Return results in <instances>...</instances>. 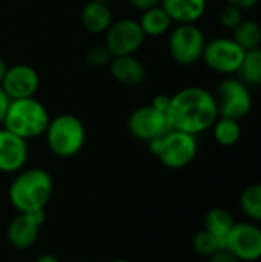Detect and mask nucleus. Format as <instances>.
Instances as JSON below:
<instances>
[{
  "label": "nucleus",
  "mask_w": 261,
  "mask_h": 262,
  "mask_svg": "<svg viewBox=\"0 0 261 262\" xmlns=\"http://www.w3.org/2000/svg\"><path fill=\"white\" fill-rule=\"evenodd\" d=\"M218 118L214 94L200 86H188L171 95L168 120L172 129L198 135L212 127Z\"/></svg>",
  "instance_id": "nucleus-1"
},
{
  "label": "nucleus",
  "mask_w": 261,
  "mask_h": 262,
  "mask_svg": "<svg viewBox=\"0 0 261 262\" xmlns=\"http://www.w3.org/2000/svg\"><path fill=\"white\" fill-rule=\"evenodd\" d=\"M54 192L52 177L38 167L22 169L11 181L8 196L18 213L45 210Z\"/></svg>",
  "instance_id": "nucleus-2"
},
{
  "label": "nucleus",
  "mask_w": 261,
  "mask_h": 262,
  "mask_svg": "<svg viewBox=\"0 0 261 262\" xmlns=\"http://www.w3.org/2000/svg\"><path fill=\"white\" fill-rule=\"evenodd\" d=\"M49 121L51 117L45 104L35 97H29L9 101L3 127L28 141L45 135Z\"/></svg>",
  "instance_id": "nucleus-3"
},
{
  "label": "nucleus",
  "mask_w": 261,
  "mask_h": 262,
  "mask_svg": "<svg viewBox=\"0 0 261 262\" xmlns=\"http://www.w3.org/2000/svg\"><path fill=\"white\" fill-rule=\"evenodd\" d=\"M49 150L60 158L75 157L86 143V129L82 120L72 114H62L51 118L46 132Z\"/></svg>",
  "instance_id": "nucleus-4"
},
{
  "label": "nucleus",
  "mask_w": 261,
  "mask_h": 262,
  "mask_svg": "<svg viewBox=\"0 0 261 262\" xmlns=\"http://www.w3.org/2000/svg\"><path fill=\"white\" fill-rule=\"evenodd\" d=\"M148 144L158 161L174 170L189 166L198 154L197 137L175 129H171L168 134Z\"/></svg>",
  "instance_id": "nucleus-5"
},
{
  "label": "nucleus",
  "mask_w": 261,
  "mask_h": 262,
  "mask_svg": "<svg viewBox=\"0 0 261 262\" xmlns=\"http://www.w3.org/2000/svg\"><path fill=\"white\" fill-rule=\"evenodd\" d=\"M212 94L215 98L218 117L242 121L252 111L254 98L251 88L246 86L238 77H226L217 84L215 92Z\"/></svg>",
  "instance_id": "nucleus-6"
},
{
  "label": "nucleus",
  "mask_w": 261,
  "mask_h": 262,
  "mask_svg": "<svg viewBox=\"0 0 261 262\" xmlns=\"http://www.w3.org/2000/svg\"><path fill=\"white\" fill-rule=\"evenodd\" d=\"M206 45L203 31L195 25H177L171 29L168 51L172 60L182 66H192L202 60Z\"/></svg>",
  "instance_id": "nucleus-7"
},
{
  "label": "nucleus",
  "mask_w": 261,
  "mask_h": 262,
  "mask_svg": "<svg viewBox=\"0 0 261 262\" xmlns=\"http://www.w3.org/2000/svg\"><path fill=\"white\" fill-rule=\"evenodd\" d=\"M245 52L246 51L232 37H217L206 41L202 60L211 71L231 77L237 75Z\"/></svg>",
  "instance_id": "nucleus-8"
},
{
  "label": "nucleus",
  "mask_w": 261,
  "mask_h": 262,
  "mask_svg": "<svg viewBox=\"0 0 261 262\" xmlns=\"http://www.w3.org/2000/svg\"><path fill=\"white\" fill-rule=\"evenodd\" d=\"M145 32L134 18H122L114 21L105 32V46L112 57L135 55L145 43Z\"/></svg>",
  "instance_id": "nucleus-9"
},
{
  "label": "nucleus",
  "mask_w": 261,
  "mask_h": 262,
  "mask_svg": "<svg viewBox=\"0 0 261 262\" xmlns=\"http://www.w3.org/2000/svg\"><path fill=\"white\" fill-rule=\"evenodd\" d=\"M225 249L240 262L261 259V227L257 223H235L225 239Z\"/></svg>",
  "instance_id": "nucleus-10"
},
{
  "label": "nucleus",
  "mask_w": 261,
  "mask_h": 262,
  "mask_svg": "<svg viewBox=\"0 0 261 262\" xmlns=\"http://www.w3.org/2000/svg\"><path fill=\"white\" fill-rule=\"evenodd\" d=\"M171 124L168 120V114L155 109L152 104H146L142 107H137L128 120V130L129 134L140 140L151 143L152 140H157L168 134L171 130Z\"/></svg>",
  "instance_id": "nucleus-11"
},
{
  "label": "nucleus",
  "mask_w": 261,
  "mask_h": 262,
  "mask_svg": "<svg viewBox=\"0 0 261 262\" xmlns=\"http://www.w3.org/2000/svg\"><path fill=\"white\" fill-rule=\"evenodd\" d=\"M0 88L9 100L35 97L40 88V75L32 66L17 63L14 66H8Z\"/></svg>",
  "instance_id": "nucleus-12"
},
{
  "label": "nucleus",
  "mask_w": 261,
  "mask_h": 262,
  "mask_svg": "<svg viewBox=\"0 0 261 262\" xmlns=\"http://www.w3.org/2000/svg\"><path fill=\"white\" fill-rule=\"evenodd\" d=\"M45 210H35L29 213H18L8 226V243L17 250L31 249L38 238L40 227L45 223Z\"/></svg>",
  "instance_id": "nucleus-13"
},
{
  "label": "nucleus",
  "mask_w": 261,
  "mask_h": 262,
  "mask_svg": "<svg viewBox=\"0 0 261 262\" xmlns=\"http://www.w3.org/2000/svg\"><path fill=\"white\" fill-rule=\"evenodd\" d=\"M29 157L28 141L0 127V172L17 173L25 169Z\"/></svg>",
  "instance_id": "nucleus-14"
},
{
  "label": "nucleus",
  "mask_w": 261,
  "mask_h": 262,
  "mask_svg": "<svg viewBox=\"0 0 261 262\" xmlns=\"http://www.w3.org/2000/svg\"><path fill=\"white\" fill-rule=\"evenodd\" d=\"M109 72L117 83L128 88L140 86L146 78V68L135 55L112 57Z\"/></svg>",
  "instance_id": "nucleus-15"
},
{
  "label": "nucleus",
  "mask_w": 261,
  "mask_h": 262,
  "mask_svg": "<svg viewBox=\"0 0 261 262\" xmlns=\"http://www.w3.org/2000/svg\"><path fill=\"white\" fill-rule=\"evenodd\" d=\"M160 6L171 17L172 23L192 25L205 15L208 0H162Z\"/></svg>",
  "instance_id": "nucleus-16"
},
{
  "label": "nucleus",
  "mask_w": 261,
  "mask_h": 262,
  "mask_svg": "<svg viewBox=\"0 0 261 262\" xmlns=\"http://www.w3.org/2000/svg\"><path fill=\"white\" fill-rule=\"evenodd\" d=\"M82 26L91 34H105L114 23V15L109 3L89 0L80 14Z\"/></svg>",
  "instance_id": "nucleus-17"
},
{
  "label": "nucleus",
  "mask_w": 261,
  "mask_h": 262,
  "mask_svg": "<svg viewBox=\"0 0 261 262\" xmlns=\"http://www.w3.org/2000/svg\"><path fill=\"white\" fill-rule=\"evenodd\" d=\"M138 23L146 37H160L166 34L172 26L171 17L166 14V11L160 5L143 11Z\"/></svg>",
  "instance_id": "nucleus-18"
},
{
  "label": "nucleus",
  "mask_w": 261,
  "mask_h": 262,
  "mask_svg": "<svg viewBox=\"0 0 261 262\" xmlns=\"http://www.w3.org/2000/svg\"><path fill=\"white\" fill-rule=\"evenodd\" d=\"M234 224L235 220L232 213L223 207H215L209 210L205 216V230H208L217 239H220L223 243V247H225V239L231 232V229L234 227Z\"/></svg>",
  "instance_id": "nucleus-19"
},
{
  "label": "nucleus",
  "mask_w": 261,
  "mask_h": 262,
  "mask_svg": "<svg viewBox=\"0 0 261 262\" xmlns=\"http://www.w3.org/2000/svg\"><path fill=\"white\" fill-rule=\"evenodd\" d=\"M237 77L251 89L261 86V46L245 52Z\"/></svg>",
  "instance_id": "nucleus-20"
},
{
  "label": "nucleus",
  "mask_w": 261,
  "mask_h": 262,
  "mask_svg": "<svg viewBox=\"0 0 261 262\" xmlns=\"http://www.w3.org/2000/svg\"><path fill=\"white\" fill-rule=\"evenodd\" d=\"M211 129H212L214 140L223 147L235 146L242 138V124L240 121L232 118L218 117Z\"/></svg>",
  "instance_id": "nucleus-21"
},
{
  "label": "nucleus",
  "mask_w": 261,
  "mask_h": 262,
  "mask_svg": "<svg viewBox=\"0 0 261 262\" xmlns=\"http://www.w3.org/2000/svg\"><path fill=\"white\" fill-rule=\"evenodd\" d=\"M232 38L245 49H255L261 46V23L252 18H245L234 31Z\"/></svg>",
  "instance_id": "nucleus-22"
},
{
  "label": "nucleus",
  "mask_w": 261,
  "mask_h": 262,
  "mask_svg": "<svg viewBox=\"0 0 261 262\" xmlns=\"http://www.w3.org/2000/svg\"><path fill=\"white\" fill-rule=\"evenodd\" d=\"M240 207L252 223H261V183L249 184L242 190Z\"/></svg>",
  "instance_id": "nucleus-23"
},
{
  "label": "nucleus",
  "mask_w": 261,
  "mask_h": 262,
  "mask_svg": "<svg viewBox=\"0 0 261 262\" xmlns=\"http://www.w3.org/2000/svg\"><path fill=\"white\" fill-rule=\"evenodd\" d=\"M192 247H194V250H195L197 255L205 256V258H209V256H212L215 252L225 249V247H223V243H222L220 239H217L212 233H209V232L205 230V229L200 230V232L194 236V239H192Z\"/></svg>",
  "instance_id": "nucleus-24"
},
{
  "label": "nucleus",
  "mask_w": 261,
  "mask_h": 262,
  "mask_svg": "<svg viewBox=\"0 0 261 262\" xmlns=\"http://www.w3.org/2000/svg\"><path fill=\"white\" fill-rule=\"evenodd\" d=\"M245 20V11L232 6V5H225L220 12H218V21L225 29L234 31L242 21Z\"/></svg>",
  "instance_id": "nucleus-25"
},
{
  "label": "nucleus",
  "mask_w": 261,
  "mask_h": 262,
  "mask_svg": "<svg viewBox=\"0 0 261 262\" xmlns=\"http://www.w3.org/2000/svg\"><path fill=\"white\" fill-rule=\"evenodd\" d=\"M112 60L111 52L108 51V48L105 45H95L91 46L86 52V63L92 68H103V66H109Z\"/></svg>",
  "instance_id": "nucleus-26"
},
{
  "label": "nucleus",
  "mask_w": 261,
  "mask_h": 262,
  "mask_svg": "<svg viewBox=\"0 0 261 262\" xmlns=\"http://www.w3.org/2000/svg\"><path fill=\"white\" fill-rule=\"evenodd\" d=\"M208 262H240L232 253H229L226 249H222L218 252H215L212 256L208 258Z\"/></svg>",
  "instance_id": "nucleus-27"
},
{
  "label": "nucleus",
  "mask_w": 261,
  "mask_h": 262,
  "mask_svg": "<svg viewBox=\"0 0 261 262\" xmlns=\"http://www.w3.org/2000/svg\"><path fill=\"white\" fill-rule=\"evenodd\" d=\"M169 103H171V97H169V95H165V94H160V95L154 97V100H152V103H151V104H152L155 109H158V111H162V112L168 114Z\"/></svg>",
  "instance_id": "nucleus-28"
},
{
  "label": "nucleus",
  "mask_w": 261,
  "mask_h": 262,
  "mask_svg": "<svg viewBox=\"0 0 261 262\" xmlns=\"http://www.w3.org/2000/svg\"><path fill=\"white\" fill-rule=\"evenodd\" d=\"M128 2H129V5L132 8H135V9H138V11L143 12L146 9H151L154 6H158L162 0H128Z\"/></svg>",
  "instance_id": "nucleus-29"
},
{
  "label": "nucleus",
  "mask_w": 261,
  "mask_h": 262,
  "mask_svg": "<svg viewBox=\"0 0 261 262\" xmlns=\"http://www.w3.org/2000/svg\"><path fill=\"white\" fill-rule=\"evenodd\" d=\"M228 5H232L242 11H246V9H251L254 6H257L260 3V0H226Z\"/></svg>",
  "instance_id": "nucleus-30"
},
{
  "label": "nucleus",
  "mask_w": 261,
  "mask_h": 262,
  "mask_svg": "<svg viewBox=\"0 0 261 262\" xmlns=\"http://www.w3.org/2000/svg\"><path fill=\"white\" fill-rule=\"evenodd\" d=\"M9 98L8 95L3 92V89L0 88V127L3 126V120H5V115H6V111H8V106H9Z\"/></svg>",
  "instance_id": "nucleus-31"
},
{
  "label": "nucleus",
  "mask_w": 261,
  "mask_h": 262,
  "mask_svg": "<svg viewBox=\"0 0 261 262\" xmlns=\"http://www.w3.org/2000/svg\"><path fill=\"white\" fill-rule=\"evenodd\" d=\"M34 262H60L54 255H40Z\"/></svg>",
  "instance_id": "nucleus-32"
},
{
  "label": "nucleus",
  "mask_w": 261,
  "mask_h": 262,
  "mask_svg": "<svg viewBox=\"0 0 261 262\" xmlns=\"http://www.w3.org/2000/svg\"><path fill=\"white\" fill-rule=\"evenodd\" d=\"M6 71H8V64H6L5 58H3V57H0V83H2V80H3V77H5V74H6Z\"/></svg>",
  "instance_id": "nucleus-33"
},
{
  "label": "nucleus",
  "mask_w": 261,
  "mask_h": 262,
  "mask_svg": "<svg viewBox=\"0 0 261 262\" xmlns=\"http://www.w3.org/2000/svg\"><path fill=\"white\" fill-rule=\"evenodd\" d=\"M111 262H131V261H128V259H114V261H111Z\"/></svg>",
  "instance_id": "nucleus-34"
},
{
  "label": "nucleus",
  "mask_w": 261,
  "mask_h": 262,
  "mask_svg": "<svg viewBox=\"0 0 261 262\" xmlns=\"http://www.w3.org/2000/svg\"><path fill=\"white\" fill-rule=\"evenodd\" d=\"M94 2H103V3H109L111 0H94Z\"/></svg>",
  "instance_id": "nucleus-35"
}]
</instances>
